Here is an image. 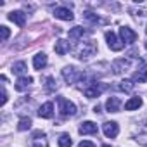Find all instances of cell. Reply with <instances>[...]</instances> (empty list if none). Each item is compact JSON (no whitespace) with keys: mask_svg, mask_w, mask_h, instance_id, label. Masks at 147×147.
<instances>
[{"mask_svg":"<svg viewBox=\"0 0 147 147\" xmlns=\"http://www.w3.org/2000/svg\"><path fill=\"white\" fill-rule=\"evenodd\" d=\"M95 50H97V47H95V43L92 40L83 42V43H76V47H75V54H76L78 59H87V57L94 55Z\"/></svg>","mask_w":147,"mask_h":147,"instance_id":"cell-1","label":"cell"},{"mask_svg":"<svg viewBox=\"0 0 147 147\" xmlns=\"http://www.w3.org/2000/svg\"><path fill=\"white\" fill-rule=\"evenodd\" d=\"M57 106H59L61 116H75L76 114V106L64 97H57Z\"/></svg>","mask_w":147,"mask_h":147,"instance_id":"cell-2","label":"cell"},{"mask_svg":"<svg viewBox=\"0 0 147 147\" xmlns=\"http://www.w3.org/2000/svg\"><path fill=\"white\" fill-rule=\"evenodd\" d=\"M106 42H107L109 49L114 50V52H119V50H123V47H125V43H123L121 40H118L116 33H113V31H107V33H106Z\"/></svg>","mask_w":147,"mask_h":147,"instance_id":"cell-3","label":"cell"},{"mask_svg":"<svg viewBox=\"0 0 147 147\" xmlns=\"http://www.w3.org/2000/svg\"><path fill=\"white\" fill-rule=\"evenodd\" d=\"M62 76H64V80H66L67 83H75L78 78H83V73H80L78 69L67 66V67L62 69Z\"/></svg>","mask_w":147,"mask_h":147,"instance_id":"cell-4","label":"cell"},{"mask_svg":"<svg viewBox=\"0 0 147 147\" xmlns=\"http://www.w3.org/2000/svg\"><path fill=\"white\" fill-rule=\"evenodd\" d=\"M104 90H106V85H104V83L94 82V83H90V87L85 88V95H87L88 99H94V97H99Z\"/></svg>","mask_w":147,"mask_h":147,"instance_id":"cell-5","label":"cell"},{"mask_svg":"<svg viewBox=\"0 0 147 147\" xmlns=\"http://www.w3.org/2000/svg\"><path fill=\"white\" fill-rule=\"evenodd\" d=\"M102 130H104V135H106L107 138H114V137H118V133H119V126H118L116 121H107V123H104V125H102Z\"/></svg>","mask_w":147,"mask_h":147,"instance_id":"cell-6","label":"cell"},{"mask_svg":"<svg viewBox=\"0 0 147 147\" xmlns=\"http://www.w3.org/2000/svg\"><path fill=\"white\" fill-rule=\"evenodd\" d=\"M119 35H121L123 43H133L137 40V33L131 28H128V26H121L119 28Z\"/></svg>","mask_w":147,"mask_h":147,"instance_id":"cell-7","label":"cell"},{"mask_svg":"<svg viewBox=\"0 0 147 147\" xmlns=\"http://www.w3.org/2000/svg\"><path fill=\"white\" fill-rule=\"evenodd\" d=\"M31 147H49V142H47V138H45V133H43V131H35V133H33Z\"/></svg>","mask_w":147,"mask_h":147,"instance_id":"cell-8","label":"cell"},{"mask_svg":"<svg viewBox=\"0 0 147 147\" xmlns=\"http://www.w3.org/2000/svg\"><path fill=\"white\" fill-rule=\"evenodd\" d=\"M54 16L57 18V19H62V21H73V12L67 9V7H57L55 11H54Z\"/></svg>","mask_w":147,"mask_h":147,"instance_id":"cell-9","label":"cell"},{"mask_svg":"<svg viewBox=\"0 0 147 147\" xmlns=\"http://www.w3.org/2000/svg\"><path fill=\"white\" fill-rule=\"evenodd\" d=\"M38 116H40V118H45V119H50V118L54 116V104H52V102H45L43 106H40Z\"/></svg>","mask_w":147,"mask_h":147,"instance_id":"cell-10","label":"cell"},{"mask_svg":"<svg viewBox=\"0 0 147 147\" xmlns=\"http://www.w3.org/2000/svg\"><path fill=\"white\" fill-rule=\"evenodd\" d=\"M119 107H121V100L118 97H109L107 99V102H106L107 113H119Z\"/></svg>","mask_w":147,"mask_h":147,"instance_id":"cell-11","label":"cell"},{"mask_svg":"<svg viewBox=\"0 0 147 147\" xmlns=\"http://www.w3.org/2000/svg\"><path fill=\"white\" fill-rule=\"evenodd\" d=\"M78 131H80L82 135H88V133H97L99 128H97V125H95L94 121H85V123H82V126H80Z\"/></svg>","mask_w":147,"mask_h":147,"instance_id":"cell-12","label":"cell"},{"mask_svg":"<svg viewBox=\"0 0 147 147\" xmlns=\"http://www.w3.org/2000/svg\"><path fill=\"white\" fill-rule=\"evenodd\" d=\"M9 19H11V21H14V23H16L18 26H21V28L26 24V14H24V12H21V11L11 12V14H9Z\"/></svg>","mask_w":147,"mask_h":147,"instance_id":"cell-13","label":"cell"},{"mask_svg":"<svg viewBox=\"0 0 147 147\" xmlns=\"http://www.w3.org/2000/svg\"><path fill=\"white\" fill-rule=\"evenodd\" d=\"M33 66H35V69H43V67L47 66V55H45L43 52L36 54V55L33 57Z\"/></svg>","mask_w":147,"mask_h":147,"instance_id":"cell-14","label":"cell"},{"mask_svg":"<svg viewBox=\"0 0 147 147\" xmlns=\"http://www.w3.org/2000/svg\"><path fill=\"white\" fill-rule=\"evenodd\" d=\"M31 83H33V78H31V76H21V78L18 80V83H16V90L23 92V90H26Z\"/></svg>","mask_w":147,"mask_h":147,"instance_id":"cell-15","label":"cell"},{"mask_svg":"<svg viewBox=\"0 0 147 147\" xmlns=\"http://www.w3.org/2000/svg\"><path fill=\"white\" fill-rule=\"evenodd\" d=\"M54 49H55V52H57L59 55H64L66 52H69V49H71V47H69V43H67L66 40H57Z\"/></svg>","mask_w":147,"mask_h":147,"instance_id":"cell-16","label":"cell"},{"mask_svg":"<svg viewBox=\"0 0 147 147\" xmlns=\"http://www.w3.org/2000/svg\"><path fill=\"white\" fill-rule=\"evenodd\" d=\"M83 35H85V30L82 28V26H75L73 30H69V38L71 40H80V38H83Z\"/></svg>","mask_w":147,"mask_h":147,"instance_id":"cell-17","label":"cell"},{"mask_svg":"<svg viewBox=\"0 0 147 147\" xmlns=\"http://www.w3.org/2000/svg\"><path fill=\"white\" fill-rule=\"evenodd\" d=\"M142 106V99L140 97H131L126 104H125V109L126 111H133V109H138Z\"/></svg>","mask_w":147,"mask_h":147,"instance_id":"cell-18","label":"cell"},{"mask_svg":"<svg viewBox=\"0 0 147 147\" xmlns=\"http://www.w3.org/2000/svg\"><path fill=\"white\" fill-rule=\"evenodd\" d=\"M133 82H138V83H145L147 82V69H138L133 73V76H131Z\"/></svg>","mask_w":147,"mask_h":147,"instance_id":"cell-19","label":"cell"},{"mask_svg":"<svg viewBox=\"0 0 147 147\" xmlns=\"http://www.w3.org/2000/svg\"><path fill=\"white\" fill-rule=\"evenodd\" d=\"M133 87H135L133 80H123V82H119V85H118V88H119L121 92H126V94H130V92L133 90Z\"/></svg>","mask_w":147,"mask_h":147,"instance_id":"cell-20","label":"cell"},{"mask_svg":"<svg viewBox=\"0 0 147 147\" xmlns=\"http://www.w3.org/2000/svg\"><path fill=\"white\" fill-rule=\"evenodd\" d=\"M12 73H16V75H24V73H26V62H24V61L14 62V66H12Z\"/></svg>","mask_w":147,"mask_h":147,"instance_id":"cell-21","label":"cell"},{"mask_svg":"<svg viewBox=\"0 0 147 147\" xmlns=\"http://www.w3.org/2000/svg\"><path fill=\"white\" fill-rule=\"evenodd\" d=\"M73 145V140L69 137V133H62L59 137V147H71Z\"/></svg>","mask_w":147,"mask_h":147,"instance_id":"cell-22","label":"cell"},{"mask_svg":"<svg viewBox=\"0 0 147 147\" xmlns=\"http://www.w3.org/2000/svg\"><path fill=\"white\" fill-rule=\"evenodd\" d=\"M31 128V119L30 118H21L19 119V125H18V130L24 131V130H30Z\"/></svg>","mask_w":147,"mask_h":147,"instance_id":"cell-23","label":"cell"},{"mask_svg":"<svg viewBox=\"0 0 147 147\" xmlns=\"http://www.w3.org/2000/svg\"><path fill=\"white\" fill-rule=\"evenodd\" d=\"M83 18H85V19H88L90 23H100V18H99V16H95L94 12H85V14H83Z\"/></svg>","mask_w":147,"mask_h":147,"instance_id":"cell-24","label":"cell"},{"mask_svg":"<svg viewBox=\"0 0 147 147\" xmlns=\"http://www.w3.org/2000/svg\"><path fill=\"white\" fill-rule=\"evenodd\" d=\"M45 87H47V90H49V92H54V90L57 88V83H55V80H54L52 76H49V78H47V85H45Z\"/></svg>","mask_w":147,"mask_h":147,"instance_id":"cell-25","label":"cell"},{"mask_svg":"<svg viewBox=\"0 0 147 147\" xmlns=\"http://www.w3.org/2000/svg\"><path fill=\"white\" fill-rule=\"evenodd\" d=\"M0 31H2V42H5V40L9 38V35H11L9 28H7V26H0Z\"/></svg>","mask_w":147,"mask_h":147,"instance_id":"cell-26","label":"cell"},{"mask_svg":"<svg viewBox=\"0 0 147 147\" xmlns=\"http://www.w3.org/2000/svg\"><path fill=\"white\" fill-rule=\"evenodd\" d=\"M78 147H95V145H94V144H92V142H88V140H82V142H80V145H78Z\"/></svg>","mask_w":147,"mask_h":147,"instance_id":"cell-27","label":"cell"},{"mask_svg":"<svg viewBox=\"0 0 147 147\" xmlns=\"http://www.w3.org/2000/svg\"><path fill=\"white\" fill-rule=\"evenodd\" d=\"M5 102H7V92L4 90V92H2V102H0V104H2V106H5Z\"/></svg>","mask_w":147,"mask_h":147,"instance_id":"cell-28","label":"cell"},{"mask_svg":"<svg viewBox=\"0 0 147 147\" xmlns=\"http://www.w3.org/2000/svg\"><path fill=\"white\" fill-rule=\"evenodd\" d=\"M102 147H109V145H102Z\"/></svg>","mask_w":147,"mask_h":147,"instance_id":"cell-29","label":"cell"},{"mask_svg":"<svg viewBox=\"0 0 147 147\" xmlns=\"http://www.w3.org/2000/svg\"><path fill=\"white\" fill-rule=\"evenodd\" d=\"M145 49H147V43H145Z\"/></svg>","mask_w":147,"mask_h":147,"instance_id":"cell-30","label":"cell"}]
</instances>
